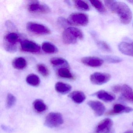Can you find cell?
I'll use <instances>...</instances> for the list:
<instances>
[{
  "mask_svg": "<svg viewBox=\"0 0 133 133\" xmlns=\"http://www.w3.org/2000/svg\"><path fill=\"white\" fill-rule=\"evenodd\" d=\"M27 30L32 33L37 35H46L50 34L49 28L42 24L30 22L26 24Z\"/></svg>",
  "mask_w": 133,
  "mask_h": 133,
  "instance_id": "obj_4",
  "label": "cell"
},
{
  "mask_svg": "<svg viewBox=\"0 0 133 133\" xmlns=\"http://www.w3.org/2000/svg\"><path fill=\"white\" fill-rule=\"evenodd\" d=\"M90 2L93 7H94L100 13L104 14L106 12L105 8L101 1L95 0V1H90Z\"/></svg>",
  "mask_w": 133,
  "mask_h": 133,
  "instance_id": "obj_25",
  "label": "cell"
},
{
  "mask_svg": "<svg viewBox=\"0 0 133 133\" xmlns=\"http://www.w3.org/2000/svg\"><path fill=\"white\" fill-rule=\"evenodd\" d=\"M1 128L4 131L7 133H12L14 131V129L12 128L9 126H6L4 124H2L1 125Z\"/></svg>",
  "mask_w": 133,
  "mask_h": 133,
  "instance_id": "obj_33",
  "label": "cell"
},
{
  "mask_svg": "<svg viewBox=\"0 0 133 133\" xmlns=\"http://www.w3.org/2000/svg\"><path fill=\"white\" fill-rule=\"evenodd\" d=\"M33 107L35 110L38 113L45 111L47 107L43 100L39 99H36L33 103Z\"/></svg>",
  "mask_w": 133,
  "mask_h": 133,
  "instance_id": "obj_20",
  "label": "cell"
},
{
  "mask_svg": "<svg viewBox=\"0 0 133 133\" xmlns=\"http://www.w3.org/2000/svg\"><path fill=\"white\" fill-rule=\"evenodd\" d=\"M113 121L109 118H105L100 121L96 129V133H108L112 130Z\"/></svg>",
  "mask_w": 133,
  "mask_h": 133,
  "instance_id": "obj_9",
  "label": "cell"
},
{
  "mask_svg": "<svg viewBox=\"0 0 133 133\" xmlns=\"http://www.w3.org/2000/svg\"><path fill=\"white\" fill-rule=\"evenodd\" d=\"M42 49L46 53L54 54L58 52V49L53 43L49 42H44L42 45Z\"/></svg>",
  "mask_w": 133,
  "mask_h": 133,
  "instance_id": "obj_19",
  "label": "cell"
},
{
  "mask_svg": "<svg viewBox=\"0 0 133 133\" xmlns=\"http://www.w3.org/2000/svg\"><path fill=\"white\" fill-rule=\"evenodd\" d=\"M124 133H133V131L131 130H128Z\"/></svg>",
  "mask_w": 133,
  "mask_h": 133,
  "instance_id": "obj_36",
  "label": "cell"
},
{
  "mask_svg": "<svg viewBox=\"0 0 133 133\" xmlns=\"http://www.w3.org/2000/svg\"><path fill=\"white\" fill-rule=\"evenodd\" d=\"M5 50L9 52L14 53L17 50V45L16 44H12L5 42L4 45Z\"/></svg>",
  "mask_w": 133,
  "mask_h": 133,
  "instance_id": "obj_31",
  "label": "cell"
},
{
  "mask_svg": "<svg viewBox=\"0 0 133 133\" xmlns=\"http://www.w3.org/2000/svg\"><path fill=\"white\" fill-rule=\"evenodd\" d=\"M37 69L39 74L43 77H47L49 75V71L46 66L42 64L37 65Z\"/></svg>",
  "mask_w": 133,
  "mask_h": 133,
  "instance_id": "obj_28",
  "label": "cell"
},
{
  "mask_svg": "<svg viewBox=\"0 0 133 133\" xmlns=\"http://www.w3.org/2000/svg\"><path fill=\"white\" fill-rule=\"evenodd\" d=\"M128 2L129 3H130L131 4H133V0H131V1H128Z\"/></svg>",
  "mask_w": 133,
  "mask_h": 133,
  "instance_id": "obj_37",
  "label": "cell"
},
{
  "mask_svg": "<svg viewBox=\"0 0 133 133\" xmlns=\"http://www.w3.org/2000/svg\"><path fill=\"white\" fill-rule=\"evenodd\" d=\"M57 22H58L59 24L61 26H63V27H64V26H66V25H70L68 20H66L64 18L62 17L59 18Z\"/></svg>",
  "mask_w": 133,
  "mask_h": 133,
  "instance_id": "obj_32",
  "label": "cell"
},
{
  "mask_svg": "<svg viewBox=\"0 0 133 133\" xmlns=\"http://www.w3.org/2000/svg\"><path fill=\"white\" fill-rule=\"evenodd\" d=\"M111 78V75L108 74L95 72L90 76L91 82L95 85H101L108 82Z\"/></svg>",
  "mask_w": 133,
  "mask_h": 133,
  "instance_id": "obj_6",
  "label": "cell"
},
{
  "mask_svg": "<svg viewBox=\"0 0 133 133\" xmlns=\"http://www.w3.org/2000/svg\"><path fill=\"white\" fill-rule=\"evenodd\" d=\"M69 97L77 104L82 103L86 99V96L84 92L81 91H74L69 95Z\"/></svg>",
  "mask_w": 133,
  "mask_h": 133,
  "instance_id": "obj_14",
  "label": "cell"
},
{
  "mask_svg": "<svg viewBox=\"0 0 133 133\" xmlns=\"http://www.w3.org/2000/svg\"><path fill=\"white\" fill-rule=\"evenodd\" d=\"M97 45L101 50L103 51L108 52H112V49L110 48V46L106 43L103 41H97Z\"/></svg>",
  "mask_w": 133,
  "mask_h": 133,
  "instance_id": "obj_30",
  "label": "cell"
},
{
  "mask_svg": "<svg viewBox=\"0 0 133 133\" xmlns=\"http://www.w3.org/2000/svg\"><path fill=\"white\" fill-rule=\"evenodd\" d=\"M118 49L123 54L133 57V43L122 42L119 44Z\"/></svg>",
  "mask_w": 133,
  "mask_h": 133,
  "instance_id": "obj_13",
  "label": "cell"
},
{
  "mask_svg": "<svg viewBox=\"0 0 133 133\" xmlns=\"http://www.w3.org/2000/svg\"><path fill=\"white\" fill-rule=\"evenodd\" d=\"M114 133V130H112L110 131V132H109V133Z\"/></svg>",
  "mask_w": 133,
  "mask_h": 133,
  "instance_id": "obj_38",
  "label": "cell"
},
{
  "mask_svg": "<svg viewBox=\"0 0 133 133\" xmlns=\"http://www.w3.org/2000/svg\"><path fill=\"white\" fill-rule=\"evenodd\" d=\"M16 98L11 93L8 94L6 102V106L8 108H11L14 106L16 102Z\"/></svg>",
  "mask_w": 133,
  "mask_h": 133,
  "instance_id": "obj_26",
  "label": "cell"
},
{
  "mask_svg": "<svg viewBox=\"0 0 133 133\" xmlns=\"http://www.w3.org/2000/svg\"><path fill=\"white\" fill-rule=\"evenodd\" d=\"M112 90L115 93H118L121 91V87L119 85H115L112 87Z\"/></svg>",
  "mask_w": 133,
  "mask_h": 133,
  "instance_id": "obj_34",
  "label": "cell"
},
{
  "mask_svg": "<svg viewBox=\"0 0 133 133\" xmlns=\"http://www.w3.org/2000/svg\"><path fill=\"white\" fill-rule=\"evenodd\" d=\"M64 120L61 114L58 112H50L46 117L44 125L49 128H54L63 123Z\"/></svg>",
  "mask_w": 133,
  "mask_h": 133,
  "instance_id": "obj_3",
  "label": "cell"
},
{
  "mask_svg": "<svg viewBox=\"0 0 133 133\" xmlns=\"http://www.w3.org/2000/svg\"><path fill=\"white\" fill-rule=\"evenodd\" d=\"M5 40L6 42L12 44H16L19 40V36L17 33L10 32L6 35Z\"/></svg>",
  "mask_w": 133,
  "mask_h": 133,
  "instance_id": "obj_23",
  "label": "cell"
},
{
  "mask_svg": "<svg viewBox=\"0 0 133 133\" xmlns=\"http://www.w3.org/2000/svg\"><path fill=\"white\" fill-rule=\"evenodd\" d=\"M132 108L130 107H125L121 104H116L114 106L112 110L108 112L107 115H114L120 114L123 113H129L133 111Z\"/></svg>",
  "mask_w": 133,
  "mask_h": 133,
  "instance_id": "obj_12",
  "label": "cell"
},
{
  "mask_svg": "<svg viewBox=\"0 0 133 133\" xmlns=\"http://www.w3.org/2000/svg\"><path fill=\"white\" fill-rule=\"evenodd\" d=\"M50 63L54 66H64L66 67H68V63L67 61L63 58L61 57H53L51 58Z\"/></svg>",
  "mask_w": 133,
  "mask_h": 133,
  "instance_id": "obj_24",
  "label": "cell"
},
{
  "mask_svg": "<svg viewBox=\"0 0 133 133\" xmlns=\"http://www.w3.org/2000/svg\"><path fill=\"white\" fill-rule=\"evenodd\" d=\"M29 11L32 13L48 14L50 12V9L45 4H41L38 1H33L29 4L28 6Z\"/></svg>",
  "mask_w": 133,
  "mask_h": 133,
  "instance_id": "obj_7",
  "label": "cell"
},
{
  "mask_svg": "<svg viewBox=\"0 0 133 133\" xmlns=\"http://www.w3.org/2000/svg\"><path fill=\"white\" fill-rule=\"evenodd\" d=\"M26 81L29 85L34 87L38 86L40 83V78L35 74L29 75L26 77Z\"/></svg>",
  "mask_w": 133,
  "mask_h": 133,
  "instance_id": "obj_21",
  "label": "cell"
},
{
  "mask_svg": "<svg viewBox=\"0 0 133 133\" xmlns=\"http://www.w3.org/2000/svg\"><path fill=\"white\" fill-rule=\"evenodd\" d=\"M88 105L95 112L97 116H102L105 112V107L103 103L97 101H89L88 102Z\"/></svg>",
  "mask_w": 133,
  "mask_h": 133,
  "instance_id": "obj_11",
  "label": "cell"
},
{
  "mask_svg": "<svg viewBox=\"0 0 133 133\" xmlns=\"http://www.w3.org/2000/svg\"><path fill=\"white\" fill-rule=\"evenodd\" d=\"M70 25L85 26L89 23V18L85 14L81 13H73L67 19Z\"/></svg>",
  "mask_w": 133,
  "mask_h": 133,
  "instance_id": "obj_5",
  "label": "cell"
},
{
  "mask_svg": "<svg viewBox=\"0 0 133 133\" xmlns=\"http://www.w3.org/2000/svg\"><path fill=\"white\" fill-rule=\"evenodd\" d=\"M75 3L76 6L82 10L88 11L90 9L88 4L84 1H75Z\"/></svg>",
  "mask_w": 133,
  "mask_h": 133,
  "instance_id": "obj_29",
  "label": "cell"
},
{
  "mask_svg": "<svg viewBox=\"0 0 133 133\" xmlns=\"http://www.w3.org/2000/svg\"><path fill=\"white\" fill-rule=\"evenodd\" d=\"M83 38L84 35L82 31L74 27L67 28L62 35L64 43L68 45L75 44L78 39H82Z\"/></svg>",
  "mask_w": 133,
  "mask_h": 133,
  "instance_id": "obj_2",
  "label": "cell"
},
{
  "mask_svg": "<svg viewBox=\"0 0 133 133\" xmlns=\"http://www.w3.org/2000/svg\"><path fill=\"white\" fill-rule=\"evenodd\" d=\"M12 65L15 69L19 70H23L27 66V61L23 57H17L12 62Z\"/></svg>",
  "mask_w": 133,
  "mask_h": 133,
  "instance_id": "obj_18",
  "label": "cell"
},
{
  "mask_svg": "<svg viewBox=\"0 0 133 133\" xmlns=\"http://www.w3.org/2000/svg\"><path fill=\"white\" fill-rule=\"evenodd\" d=\"M132 125H133V123H132Z\"/></svg>",
  "mask_w": 133,
  "mask_h": 133,
  "instance_id": "obj_39",
  "label": "cell"
},
{
  "mask_svg": "<svg viewBox=\"0 0 133 133\" xmlns=\"http://www.w3.org/2000/svg\"><path fill=\"white\" fill-rule=\"evenodd\" d=\"M21 45L23 51L28 52L38 53L41 50L40 46L37 43L27 39L21 41Z\"/></svg>",
  "mask_w": 133,
  "mask_h": 133,
  "instance_id": "obj_8",
  "label": "cell"
},
{
  "mask_svg": "<svg viewBox=\"0 0 133 133\" xmlns=\"http://www.w3.org/2000/svg\"><path fill=\"white\" fill-rule=\"evenodd\" d=\"M107 8L113 13L117 15L123 24H128L132 19V12L125 3L114 1H104Z\"/></svg>",
  "mask_w": 133,
  "mask_h": 133,
  "instance_id": "obj_1",
  "label": "cell"
},
{
  "mask_svg": "<svg viewBox=\"0 0 133 133\" xmlns=\"http://www.w3.org/2000/svg\"><path fill=\"white\" fill-rule=\"evenodd\" d=\"M57 75L60 77L67 79H74V77L71 73L68 68H61L58 69L57 71Z\"/></svg>",
  "mask_w": 133,
  "mask_h": 133,
  "instance_id": "obj_22",
  "label": "cell"
},
{
  "mask_svg": "<svg viewBox=\"0 0 133 133\" xmlns=\"http://www.w3.org/2000/svg\"><path fill=\"white\" fill-rule=\"evenodd\" d=\"M55 88L57 92L62 94H66L70 91L72 87L68 84L62 82H57L55 85Z\"/></svg>",
  "mask_w": 133,
  "mask_h": 133,
  "instance_id": "obj_16",
  "label": "cell"
},
{
  "mask_svg": "<svg viewBox=\"0 0 133 133\" xmlns=\"http://www.w3.org/2000/svg\"><path fill=\"white\" fill-rule=\"evenodd\" d=\"M99 99L106 102H111L115 99V97L114 95L104 91L101 90L94 94Z\"/></svg>",
  "mask_w": 133,
  "mask_h": 133,
  "instance_id": "obj_15",
  "label": "cell"
},
{
  "mask_svg": "<svg viewBox=\"0 0 133 133\" xmlns=\"http://www.w3.org/2000/svg\"><path fill=\"white\" fill-rule=\"evenodd\" d=\"M82 63L86 66L92 67H98L102 65L103 61L100 58L95 57H86L81 60Z\"/></svg>",
  "mask_w": 133,
  "mask_h": 133,
  "instance_id": "obj_10",
  "label": "cell"
},
{
  "mask_svg": "<svg viewBox=\"0 0 133 133\" xmlns=\"http://www.w3.org/2000/svg\"><path fill=\"white\" fill-rule=\"evenodd\" d=\"M103 59L107 62L109 63H117L122 61V59L116 56H104Z\"/></svg>",
  "mask_w": 133,
  "mask_h": 133,
  "instance_id": "obj_27",
  "label": "cell"
},
{
  "mask_svg": "<svg viewBox=\"0 0 133 133\" xmlns=\"http://www.w3.org/2000/svg\"><path fill=\"white\" fill-rule=\"evenodd\" d=\"M121 93L124 98L133 102V91L132 89L127 84H124L121 87Z\"/></svg>",
  "mask_w": 133,
  "mask_h": 133,
  "instance_id": "obj_17",
  "label": "cell"
},
{
  "mask_svg": "<svg viewBox=\"0 0 133 133\" xmlns=\"http://www.w3.org/2000/svg\"><path fill=\"white\" fill-rule=\"evenodd\" d=\"M6 26L8 28L11 30H13L15 29L14 25L13 23L10 21L6 22Z\"/></svg>",
  "mask_w": 133,
  "mask_h": 133,
  "instance_id": "obj_35",
  "label": "cell"
}]
</instances>
